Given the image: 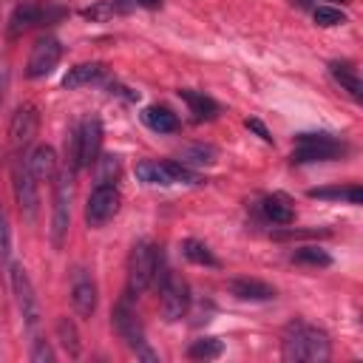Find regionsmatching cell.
I'll use <instances>...</instances> for the list:
<instances>
[{
    "instance_id": "9",
    "label": "cell",
    "mask_w": 363,
    "mask_h": 363,
    "mask_svg": "<svg viewBox=\"0 0 363 363\" xmlns=\"http://www.w3.org/2000/svg\"><path fill=\"white\" fill-rule=\"evenodd\" d=\"M60 14H62L60 6H51V3H43V0H23V3L14 6L11 17H9V37H20L34 26L57 20Z\"/></svg>"
},
{
    "instance_id": "34",
    "label": "cell",
    "mask_w": 363,
    "mask_h": 363,
    "mask_svg": "<svg viewBox=\"0 0 363 363\" xmlns=\"http://www.w3.org/2000/svg\"><path fill=\"white\" fill-rule=\"evenodd\" d=\"M329 230H281L275 238H309V235H326Z\"/></svg>"
},
{
    "instance_id": "11",
    "label": "cell",
    "mask_w": 363,
    "mask_h": 363,
    "mask_svg": "<svg viewBox=\"0 0 363 363\" xmlns=\"http://www.w3.org/2000/svg\"><path fill=\"white\" fill-rule=\"evenodd\" d=\"M119 204H122L119 187L108 184V182H96V187L88 193V201H85V221H88V227L108 224L119 213Z\"/></svg>"
},
{
    "instance_id": "24",
    "label": "cell",
    "mask_w": 363,
    "mask_h": 363,
    "mask_svg": "<svg viewBox=\"0 0 363 363\" xmlns=\"http://www.w3.org/2000/svg\"><path fill=\"white\" fill-rule=\"evenodd\" d=\"M312 199H335V201H349L360 204L363 201V187L360 184H346V187H315L309 190Z\"/></svg>"
},
{
    "instance_id": "38",
    "label": "cell",
    "mask_w": 363,
    "mask_h": 363,
    "mask_svg": "<svg viewBox=\"0 0 363 363\" xmlns=\"http://www.w3.org/2000/svg\"><path fill=\"white\" fill-rule=\"evenodd\" d=\"M301 6H306V3H315V0H298ZM323 3H329V6H337V3H349V0H323Z\"/></svg>"
},
{
    "instance_id": "17",
    "label": "cell",
    "mask_w": 363,
    "mask_h": 363,
    "mask_svg": "<svg viewBox=\"0 0 363 363\" xmlns=\"http://www.w3.org/2000/svg\"><path fill=\"white\" fill-rule=\"evenodd\" d=\"M258 210H261V216H264L267 221H272V224H278V227H286V224L295 221V207H292V201H289L284 193L264 196L261 204H258Z\"/></svg>"
},
{
    "instance_id": "37",
    "label": "cell",
    "mask_w": 363,
    "mask_h": 363,
    "mask_svg": "<svg viewBox=\"0 0 363 363\" xmlns=\"http://www.w3.org/2000/svg\"><path fill=\"white\" fill-rule=\"evenodd\" d=\"M136 6H142V9H162V3L164 0H133Z\"/></svg>"
},
{
    "instance_id": "4",
    "label": "cell",
    "mask_w": 363,
    "mask_h": 363,
    "mask_svg": "<svg viewBox=\"0 0 363 363\" xmlns=\"http://www.w3.org/2000/svg\"><path fill=\"white\" fill-rule=\"evenodd\" d=\"M349 145L332 133H298L295 136V150H292V164H318V162H335L343 159Z\"/></svg>"
},
{
    "instance_id": "35",
    "label": "cell",
    "mask_w": 363,
    "mask_h": 363,
    "mask_svg": "<svg viewBox=\"0 0 363 363\" xmlns=\"http://www.w3.org/2000/svg\"><path fill=\"white\" fill-rule=\"evenodd\" d=\"M111 11H113V6H111V3H102V6H96V9H85L82 14H85V17H108Z\"/></svg>"
},
{
    "instance_id": "16",
    "label": "cell",
    "mask_w": 363,
    "mask_h": 363,
    "mask_svg": "<svg viewBox=\"0 0 363 363\" xmlns=\"http://www.w3.org/2000/svg\"><path fill=\"white\" fill-rule=\"evenodd\" d=\"M329 74L340 85V91H346L354 102H363V79H360V74H357V68L352 62L335 60V62H329Z\"/></svg>"
},
{
    "instance_id": "7",
    "label": "cell",
    "mask_w": 363,
    "mask_h": 363,
    "mask_svg": "<svg viewBox=\"0 0 363 363\" xmlns=\"http://www.w3.org/2000/svg\"><path fill=\"white\" fill-rule=\"evenodd\" d=\"M9 278H11V292H14V301H17V312L23 318V326L28 332H37V326H40V301L34 295V286H31L28 272L20 264H11L9 267Z\"/></svg>"
},
{
    "instance_id": "33",
    "label": "cell",
    "mask_w": 363,
    "mask_h": 363,
    "mask_svg": "<svg viewBox=\"0 0 363 363\" xmlns=\"http://www.w3.org/2000/svg\"><path fill=\"white\" fill-rule=\"evenodd\" d=\"M244 125H247V128H250V130H252V133H255V136H258L261 142H267V145H272V133L267 130V125H264L261 119H247Z\"/></svg>"
},
{
    "instance_id": "21",
    "label": "cell",
    "mask_w": 363,
    "mask_h": 363,
    "mask_svg": "<svg viewBox=\"0 0 363 363\" xmlns=\"http://www.w3.org/2000/svg\"><path fill=\"white\" fill-rule=\"evenodd\" d=\"M102 77H105V65H102V62H79V65L68 68V74L62 77V88L74 91V88H82V85L99 82Z\"/></svg>"
},
{
    "instance_id": "29",
    "label": "cell",
    "mask_w": 363,
    "mask_h": 363,
    "mask_svg": "<svg viewBox=\"0 0 363 363\" xmlns=\"http://www.w3.org/2000/svg\"><path fill=\"white\" fill-rule=\"evenodd\" d=\"M213 159H216V150L210 145H193V147H184L182 153L184 164H213Z\"/></svg>"
},
{
    "instance_id": "30",
    "label": "cell",
    "mask_w": 363,
    "mask_h": 363,
    "mask_svg": "<svg viewBox=\"0 0 363 363\" xmlns=\"http://www.w3.org/2000/svg\"><path fill=\"white\" fill-rule=\"evenodd\" d=\"M94 164H99V179L96 182H108V184H116L119 179V156H99Z\"/></svg>"
},
{
    "instance_id": "27",
    "label": "cell",
    "mask_w": 363,
    "mask_h": 363,
    "mask_svg": "<svg viewBox=\"0 0 363 363\" xmlns=\"http://www.w3.org/2000/svg\"><path fill=\"white\" fill-rule=\"evenodd\" d=\"M292 261L295 264H303V267H329L332 264V255L323 250V247H315V244H303L292 252Z\"/></svg>"
},
{
    "instance_id": "15",
    "label": "cell",
    "mask_w": 363,
    "mask_h": 363,
    "mask_svg": "<svg viewBox=\"0 0 363 363\" xmlns=\"http://www.w3.org/2000/svg\"><path fill=\"white\" fill-rule=\"evenodd\" d=\"M37 128H40V113L34 105H20L14 113H11V122H9V139H11V147L14 150H23L26 145H31V139L37 136Z\"/></svg>"
},
{
    "instance_id": "28",
    "label": "cell",
    "mask_w": 363,
    "mask_h": 363,
    "mask_svg": "<svg viewBox=\"0 0 363 363\" xmlns=\"http://www.w3.org/2000/svg\"><path fill=\"white\" fill-rule=\"evenodd\" d=\"M312 17H315V23L323 26V28H335V26H343V23H346V14H343L337 6H329V3H318V6L312 9Z\"/></svg>"
},
{
    "instance_id": "31",
    "label": "cell",
    "mask_w": 363,
    "mask_h": 363,
    "mask_svg": "<svg viewBox=\"0 0 363 363\" xmlns=\"http://www.w3.org/2000/svg\"><path fill=\"white\" fill-rule=\"evenodd\" d=\"M28 360L31 363H54L57 360V352L51 349V343L45 337H34L31 352H28Z\"/></svg>"
},
{
    "instance_id": "32",
    "label": "cell",
    "mask_w": 363,
    "mask_h": 363,
    "mask_svg": "<svg viewBox=\"0 0 363 363\" xmlns=\"http://www.w3.org/2000/svg\"><path fill=\"white\" fill-rule=\"evenodd\" d=\"M11 255V227H9V216L0 207V264H9Z\"/></svg>"
},
{
    "instance_id": "8",
    "label": "cell",
    "mask_w": 363,
    "mask_h": 363,
    "mask_svg": "<svg viewBox=\"0 0 363 363\" xmlns=\"http://www.w3.org/2000/svg\"><path fill=\"white\" fill-rule=\"evenodd\" d=\"M71 227V170L54 176V216H51V244L60 250Z\"/></svg>"
},
{
    "instance_id": "23",
    "label": "cell",
    "mask_w": 363,
    "mask_h": 363,
    "mask_svg": "<svg viewBox=\"0 0 363 363\" xmlns=\"http://www.w3.org/2000/svg\"><path fill=\"white\" fill-rule=\"evenodd\" d=\"M54 335H57V340H60V346L65 349L68 357H79V349H82V343H79V329H77V323H74L71 318H57Z\"/></svg>"
},
{
    "instance_id": "2",
    "label": "cell",
    "mask_w": 363,
    "mask_h": 363,
    "mask_svg": "<svg viewBox=\"0 0 363 363\" xmlns=\"http://www.w3.org/2000/svg\"><path fill=\"white\" fill-rule=\"evenodd\" d=\"M167 272L170 269H167L162 247H156L150 241H136L130 247V255H128V292L130 295H139V292L156 286Z\"/></svg>"
},
{
    "instance_id": "5",
    "label": "cell",
    "mask_w": 363,
    "mask_h": 363,
    "mask_svg": "<svg viewBox=\"0 0 363 363\" xmlns=\"http://www.w3.org/2000/svg\"><path fill=\"white\" fill-rule=\"evenodd\" d=\"M99 153H102V122L96 116H88L71 133V156H68V164H71V170L91 167L99 159Z\"/></svg>"
},
{
    "instance_id": "22",
    "label": "cell",
    "mask_w": 363,
    "mask_h": 363,
    "mask_svg": "<svg viewBox=\"0 0 363 363\" xmlns=\"http://www.w3.org/2000/svg\"><path fill=\"white\" fill-rule=\"evenodd\" d=\"M139 116H142V122H145L153 133H173V130L179 128V116H176L170 108H164V105H147Z\"/></svg>"
},
{
    "instance_id": "36",
    "label": "cell",
    "mask_w": 363,
    "mask_h": 363,
    "mask_svg": "<svg viewBox=\"0 0 363 363\" xmlns=\"http://www.w3.org/2000/svg\"><path fill=\"white\" fill-rule=\"evenodd\" d=\"M6 91H9V68L0 65V108H3V102H6Z\"/></svg>"
},
{
    "instance_id": "14",
    "label": "cell",
    "mask_w": 363,
    "mask_h": 363,
    "mask_svg": "<svg viewBox=\"0 0 363 363\" xmlns=\"http://www.w3.org/2000/svg\"><path fill=\"white\" fill-rule=\"evenodd\" d=\"M96 303H99V289H96V281L88 269L77 267L71 272V306L79 318H91L96 312Z\"/></svg>"
},
{
    "instance_id": "20",
    "label": "cell",
    "mask_w": 363,
    "mask_h": 363,
    "mask_svg": "<svg viewBox=\"0 0 363 363\" xmlns=\"http://www.w3.org/2000/svg\"><path fill=\"white\" fill-rule=\"evenodd\" d=\"M179 96L190 108V113H193L196 122H204V119H216L218 116V102L213 96H207L201 91H190V88H182Z\"/></svg>"
},
{
    "instance_id": "12",
    "label": "cell",
    "mask_w": 363,
    "mask_h": 363,
    "mask_svg": "<svg viewBox=\"0 0 363 363\" xmlns=\"http://www.w3.org/2000/svg\"><path fill=\"white\" fill-rule=\"evenodd\" d=\"M156 292H159V306H162V315H164L167 323L182 320L187 315V309H190V286L179 275L167 272L156 284Z\"/></svg>"
},
{
    "instance_id": "1",
    "label": "cell",
    "mask_w": 363,
    "mask_h": 363,
    "mask_svg": "<svg viewBox=\"0 0 363 363\" xmlns=\"http://www.w3.org/2000/svg\"><path fill=\"white\" fill-rule=\"evenodd\" d=\"M332 346H329V335L306 320H292L284 329L281 337V357L284 360H295V363H323L329 360Z\"/></svg>"
},
{
    "instance_id": "25",
    "label": "cell",
    "mask_w": 363,
    "mask_h": 363,
    "mask_svg": "<svg viewBox=\"0 0 363 363\" xmlns=\"http://www.w3.org/2000/svg\"><path fill=\"white\" fill-rule=\"evenodd\" d=\"M182 255H184L187 261L199 264V267H218V258L213 255V250H210L204 241H199V238L182 241Z\"/></svg>"
},
{
    "instance_id": "13",
    "label": "cell",
    "mask_w": 363,
    "mask_h": 363,
    "mask_svg": "<svg viewBox=\"0 0 363 363\" xmlns=\"http://www.w3.org/2000/svg\"><path fill=\"white\" fill-rule=\"evenodd\" d=\"M62 60V45L57 37H40L34 45H31V54H28V62H26V77L28 79H40V77H48L57 62Z\"/></svg>"
},
{
    "instance_id": "19",
    "label": "cell",
    "mask_w": 363,
    "mask_h": 363,
    "mask_svg": "<svg viewBox=\"0 0 363 363\" xmlns=\"http://www.w3.org/2000/svg\"><path fill=\"white\" fill-rule=\"evenodd\" d=\"M230 292L238 301H272L275 298V286L258 281V278H233L230 281Z\"/></svg>"
},
{
    "instance_id": "26",
    "label": "cell",
    "mask_w": 363,
    "mask_h": 363,
    "mask_svg": "<svg viewBox=\"0 0 363 363\" xmlns=\"http://www.w3.org/2000/svg\"><path fill=\"white\" fill-rule=\"evenodd\" d=\"M221 352H224V340L221 337H199V340L190 343L187 357H193V360H216V357H221Z\"/></svg>"
},
{
    "instance_id": "10",
    "label": "cell",
    "mask_w": 363,
    "mask_h": 363,
    "mask_svg": "<svg viewBox=\"0 0 363 363\" xmlns=\"http://www.w3.org/2000/svg\"><path fill=\"white\" fill-rule=\"evenodd\" d=\"M11 187H14V199L20 207V216L26 221H34L40 213V193H37V179L28 167L26 159H17L11 167Z\"/></svg>"
},
{
    "instance_id": "18",
    "label": "cell",
    "mask_w": 363,
    "mask_h": 363,
    "mask_svg": "<svg viewBox=\"0 0 363 363\" xmlns=\"http://www.w3.org/2000/svg\"><path fill=\"white\" fill-rule=\"evenodd\" d=\"M26 162H28V167H31V173H34L37 182H48V179H54L60 173V167H57V150L51 145H37L26 156Z\"/></svg>"
},
{
    "instance_id": "6",
    "label": "cell",
    "mask_w": 363,
    "mask_h": 363,
    "mask_svg": "<svg viewBox=\"0 0 363 363\" xmlns=\"http://www.w3.org/2000/svg\"><path fill=\"white\" fill-rule=\"evenodd\" d=\"M136 179L145 182V184H159V187H167V184H196L199 182V173L190 170L184 162H139L136 164Z\"/></svg>"
},
{
    "instance_id": "3",
    "label": "cell",
    "mask_w": 363,
    "mask_h": 363,
    "mask_svg": "<svg viewBox=\"0 0 363 363\" xmlns=\"http://www.w3.org/2000/svg\"><path fill=\"white\" fill-rule=\"evenodd\" d=\"M133 298H136V295H130V292L125 289V295H122V298L116 301V306H113L111 323H113L116 335H119V337H122V340L136 352V357L156 363L159 357H156V352H150V349H147L145 326H142V320H139V312H136V306H133Z\"/></svg>"
}]
</instances>
